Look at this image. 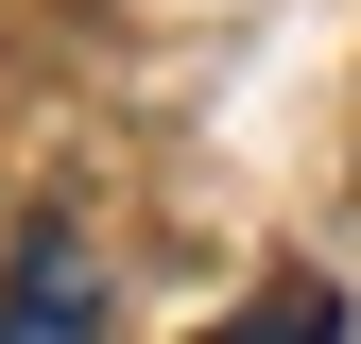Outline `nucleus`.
Returning a JSON list of instances; mask_svg holds the SVG:
<instances>
[{"label":"nucleus","instance_id":"f257e3e1","mask_svg":"<svg viewBox=\"0 0 361 344\" xmlns=\"http://www.w3.org/2000/svg\"><path fill=\"white\" fill-rule=\"evenodd\" d=\"M0 344H121V327H104V258H86L52 207L0 241Z\"/></svg>","mask_w":361,"mask_h":344},{"label":"nucleus","instance_id":"f03ea898","mask_svg":"<svg viewBox=\"0 0 361 344\" xmlns=\"http://www.w3.org/2000/svg\"><path fill=\"white\" fill-rule=\"evenodd\" d=\"M224 344H344V310H327L310 276H276V293H258V327H224Z\"/></svg>","mask_w":361,"mask_h":344}]
</instances>
